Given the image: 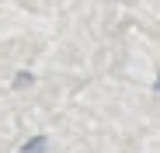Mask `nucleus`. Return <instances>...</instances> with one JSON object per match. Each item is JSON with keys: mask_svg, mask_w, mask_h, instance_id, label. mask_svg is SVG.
<instances>
[{"mask_svg": "<svg viewBox=\"0 0 160 153\" xmlns=\"http://www.w3.org/2000/svg\"><path fill=\"white\" fill-rule=\"evenodd\" d=\"M45 146H49V139H45V136H35V139L24 143L21 150H24V153H45Z\"/></svg>", "mask_w": 160, "mask_h": 153, "instance_id": "1", "label": "nucleus"}, {"mask_svg": "<svg viewBox=\"0 0 160 153\" xmlns=\"http://www.w3.org/2000/svg\"><path fill=\"white\" fill-rule=\"evenodd\" d=\"M157 91H160V80H157Z\"/></svg>", "mask_w": 160, "mask_h": 153, "instance_id": "2", "label": "nucleus"}]
</instances>
